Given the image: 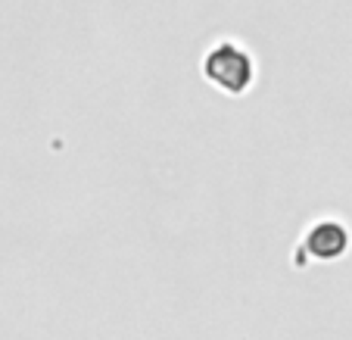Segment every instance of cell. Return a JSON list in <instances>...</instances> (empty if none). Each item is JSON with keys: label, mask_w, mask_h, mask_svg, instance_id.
Returning <instances> with one entry per match:
<instances>
[{"label": "cell", "mask_w": 352, "mask_h": 340, "mask_svg": "<svg viewBox=\"0 0 352 340\" xmlns=\"http://www.w3.org/2000/svg\"><path fill=\"white\" fill-rule=\"evenodd\" d=\"M203 72L225 94H243L256 78L253 56L246 54L243 47L231 44V41H221L209 50L206 60H203Z\"/></svg>", "instance_id": "obj_1"}, {"label": "cell", "mask_w": 352, "mask_h": 340, "mask_svg": "<svg viewBox=\"0 0 352 340\" xmlns=\"http://www.w3.org/2000/svg\"><path fill=\"white\" fill-rule=\"evenodd\" d=\"M346 250H349V231L337 222H318L306 234V253H312L315 259H337Z\"/></svg>", "instance_id": "obj_2"}]
</instances>
